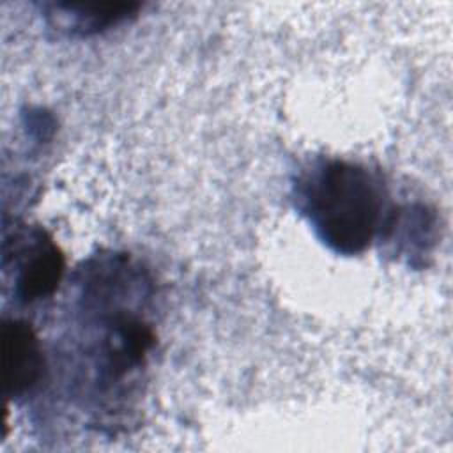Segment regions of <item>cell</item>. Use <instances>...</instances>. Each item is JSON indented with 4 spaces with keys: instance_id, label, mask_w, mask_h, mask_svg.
Returning <instances> with one entry per match:
<instances>
[{
    "instance_id": "6da1fadb",
    "label": "cell",
    "mask_w": 453,
    "mask_h": 453,
    "mask_svg": "<svg viewBox=\"0 0 453 453\" xmlns=\"http://www.w3.org/2000/svg\"><path fill=\"white\" fill-rule=\"evenodd\" d=\"M294 196L317 237L340 255L363 253L389 219L379 177L347 159L313 161L299 173Z\"/></svg>"
},
{
    "instance_id": "7a4b0ae2",
    "label": "cell",
    "mask_w": 453,
    "mask_h": 453,
    "mask_svg": "<svg viewBox=\"0 0 453 453\" xmlns=\"http://www.w3.org/2000/svg\"><path fill=\"white\" fill-rule=\"evenodd\" d=\"M14 255V294L25 301L34 303L50 297L62 278L64 257L53 239L41 228L16 234Z\"/></svg>"
},
{
    "instance_id": "3957f363",
    "label": "cell",
    "mask_w": 453,
    "mask_h": 453,
    "mask_svg": "<svg viewBox=\"0 0 453 453\" xmlns=\"http://www.w3.org/2000/svg\"><path fill=\"white\" fill-rule=\"evenodd\" d=\"M4 388L9 398L28 395L44 373V354L35 331L19 319L2 322Z\"/></svg>"
},
{
    "instance_id": "277c9868",
    "label": "cell",
    "mask_w": 453,
    "mask_h": 453,
    "mask_svg": "<svg viewBox=\"0 0 453 453\" xmlns=\"http://www.w3.org/2000/svg\"><path fill=\"white\" fill-rule=\"evenodd\" d=\"M51 16L64 30L78 35L97 34L133 16L136 2H58L53 4Z\"/></svg>"
}]
</instances>
